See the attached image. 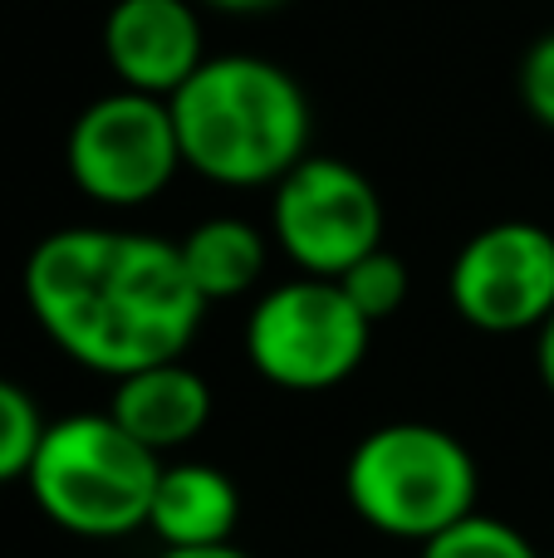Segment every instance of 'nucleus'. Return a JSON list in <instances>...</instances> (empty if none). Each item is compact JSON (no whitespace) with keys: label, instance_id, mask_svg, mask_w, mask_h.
<instances>
[{"label":"nucleus","instance_id":"nucleus-1","mask_svg":"<svg viewBox=\"0 0 554 558\" xmlns=\"http://www.w3.org/2000/svg\"><path fill=\"white\" fill-rule=\"evenodd\" d=\"M20 284L49 343L104 377L186 357L212 308L186 279L177 241L118 226L49 231Z\"/></svg>","mask_w":554,"mask_h":558},{"label":"nucleus","instance_id":"nucleus-2","mask_svg":"<svg viewBox=\"0 0 554 558\" xmlns=\"http://www.w3.org/2000/svg\"><path fill=\"white\" fill-rule=\"evenodd\" d=\"M182 162L216 186H275L310 157L314 108L285 64L261 54H206L167 98Z\"/></svg>","mask_w":554,"mask_h":558},{"label":"nucleus","instance_id":"nucleus-3","mask_svg":"<svg viewBox=\"0 0 554 558\" xmlns=\"http://www.w3.org/2000/svg\"><path fill=\"white\" fill-rule=\"evenodd\" d=\"M162 456L123 432L108 412H74L45 426L29 461L39 514L74 539H123L147 530Z\"/></svg>","mask_w":554,"mask_h":558},{"label":"nucleus","instance_id":"nucleus-4","mask_svg":"<svg viewBox=\"0 0 554 558\" xmlns=\"http://www.w3.org/2000/svg\"><path fill=\"white\" fill-rule=\"evenodd\" d=\"M344 495L369 530L427 544L477 514L481 471L461 436L432 422H383L349 451Z\"/></svg>","mask_w":554,"mask_h":558},{"label":"nucleus","instance_id":"nucleus-5","mask_svg":"<svg viewBox=\"0 0 554 558\" xmlns=\"http://www.w3.org/2000/svg\"><path fill=\"white\" fill-rule=\"evenodd\" d=\"M373 324L353 308L339 279L300 275L265 289L245 318V357L270 387L329 392L363 367Z\"/></svg>","mask_w":554,"mask_h":558},{"label":"nucleus","instance_id":"nucleus-6","mask_svg":"<svg viewBox=\"0 0 554 558\" xmlns=\"http://www.w3.org/2000/svg\"><path fill=\"white\" fill-rule=\"evenodd\" d=\"M64 167L69 182L98 206L133 211L143 202H157L186 167L167 98L137 88H113L94 98L69 123Z\"/></svg>","mask_w":554,"mask_h":558},{"label":"nucleus","instance_id":"nucleus-7","mask_svg":"<svg viewBox=\"0 0 554 558\" xmlns=\"http://www.w3.org/2000/svg\"><path fill=\"white\" fill-rule=\"evenodd\" d=\"M270 231L275 245L304 275L339 279L353 260L383 245L388 216L383 196L353 162L329 153H310L270 186Z\"/></svg>","mask_w":554,"mask_h":558},{"label":"nucleus","instance_id":"nucleus-8","mask_svg":"<svg viewBox=\"0 0 554 558\" xmlns=\"http://www.w3.org/2000/svg\"><path fill=\"white\" fill-rule=\"evenodd\" d=\"M447 299L477 333H535L554 314V231L540 221L481 226L451 260Z\"/></svg>","mask_w":554,"mask_h":558},{"label":"nucleus","instance_id":"nucleus-9","mask_svg":"<svg viewBox=\"0 0 554 558\" xmlns=\"http://www.w3.org/2000/svg\"><path fill=\"white\" fill-rule=\"evenodd\" d=\"M104 59L118 88L172 98L206 64L196 0H113L104 15Z\"/></svg>","mask_w":554,"mask_h":558},{"label":"nucleus","instance_id":"nucleus-10","mask_svg":"<svg viewBox=\"0 0 554 558\" xmlns=\"http://www.w3.org/2000/svg\"><path fill=\"white\" fill-rule=\"evenodd\" d=\"M108 416L133 441H143L153 456L182 451L212 422V383L192 363H182V357L137 367L128 377H113Z\"/></svg>","mask_w":554,"mask_h":558},{"label":"nucleus","instance_id":"nucleus-11","mask_svg":"<svg viewBox=\"0 0 554 558\" xmlns=\"http://www.w3.org/2000/svg\"><path fill=\"white\" fill-rule=\"evenodd\" d=\"M241 524V490L212 461H172L162 465L147 510V530L162 549H206V544H231Z\"/></svg>","mask_w":554,"mask_h":558},{"label":"nucleus","instance_id":"nucleus-12","mask_svg":"<svg viewBox=\"0 0 554 558\" xmlns=\"http://www.w3.org/2000/svg\"><path fill=\"white\" fill-rule=\"evenodd\" d=\"M177 251H182L186 279L206 304L251 294L270 265V241L241 216H206L177 241Z\"/></svg>","mask_w":554,"mask_h":558},{"label":"nucleus","instance_id":"nucleus-13","mask_svg":"<svg viewBox=\"0 0 554 558\" xmlns=\"http://www.w3.org/2000/svg\"><path fill=\"white\" fill-rule=\"evenodd\" d=\"M339 289L353 299V308H359L369 324H383V318H393L402 304H408V265H402V255H393L388 245H378V251H369L363 260H353L349 270L339 275Z\"/></svg>","mask_w":554,"mask_h":558},{"label":"nucleus","instance_id":"nucleus-14","mask_svg":"<svg viewBox=\"0 0 554 558\" xmlns=\"http://www.w3.org/2000/svg\"><path fill=\"white\" fill-rule=\"evenodd\" d=\"M418 558H545L516 524L496 520V514H467L451 530H442L437 539L422 544Z\"/></svg>","mask_w":554,"mask_h":558},{"label":"nucleus","instance_id":"nucleus-15","mask_svg":"<svg viewBox=\"0 0 554 558\" xmlns=\"http://www.w3.org/2000/svg\"><path fill=\"white\" fill-rule=\"evenodd\" d=\"M45 416H39L35 397L20 383L0 377V485H15L29 475V461L39 451V436H45Z\"/></svg>","mask_w":554,"mask_h":558},{"label":"nucleus","instance_id":"nucleus-16","mask_svg":"<svg viewBox=\"0 0 554 558\" xmlns=\"http://www.w3.org/2000/svg\"><path fill=\"white\" fill-rule=\"evenodd\" d=\"M520 104L540 128L554 133V29H545L520 59Z\"/></svg>","mask_w":554,"mask_h":558},{"label":"nucleus","instance_id":"nucleus-17","mask_svg":"<svg viewBox=\"0 0 554 558\" xmlns=\"http://www.w3.org/2000/svg\"><path fill=\"white\" fill-rule=\"evenodd\" d=\"M535 367H540V383H545L554 397V314L535 328Z\"/></svg>","mask_w":554,"mask_h":558},{"label":"nucleus","instance_id":"nucleus-18","mask_svg":"<svg viewBox=\"0 0 554 558\" xmlns=\"http://www.w3.org/2000/svg\"><path fill=\"white\" fill-rule=\"evenodd\" d=\"M196 5L221 10V15H270V10H280L285 0H196Z\"/></svg>","mask_w":554,"mask_h":558},{"label":"nucleus","instance_id":"nucleus-19","mask_svg":"<svg viewBox=\"0 0 554 558\" xmlns=\"http://www.w3.org/2000/svg\"><path fill=\"white\" fill-rule=\"evenodd\" d=\"M157 558H251V554L236 549V544H206V549H162Z\"/></svg>","mask_w":554,"mask_h":558},{"label":"nucleus","instance_id":"nucleus-20","mask_svg":"<svg viewBox=\"0 0 554 558\" xmlns=\"http://www.w3.org/2000/svg\"><path fill=\"white\" fill-rule=\"evenodd\" d=\"M550 558H554V554H550Z\"/></svg>","mask_w":554,"mask_h":558}]
</instances>
